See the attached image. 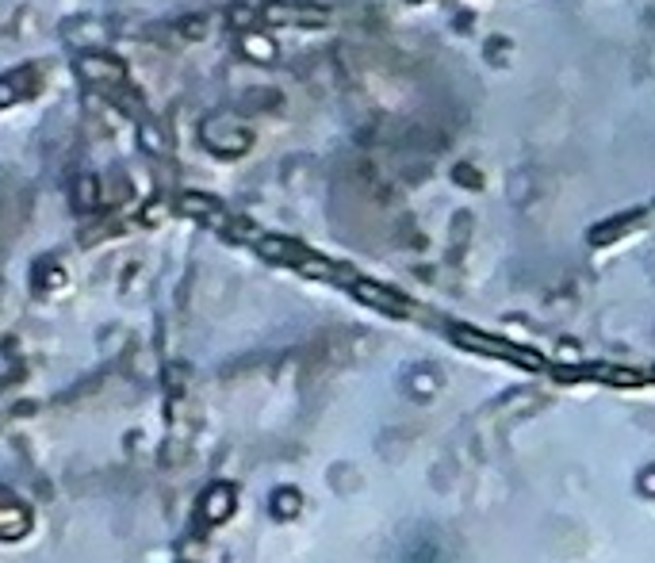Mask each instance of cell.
<instances>
[{"label": "cell", "mask_w": 655, "mask_h": 563, "mask_svg": "<svg viewBox=\"0 0 655 563\" xmlns=\"http://www.w3.org/2000/svg\"><path fill=\"white\" fill-rule=\"evenodd\" d=\"M257 249H261V257L280 261V265H291V268H299L303 261H307V253H311V249H303L299 241L273 238V234H257Z\"/></svg>", "instance_id": "4"}, {"label": "cell", "mask_w": 655, "mask_h": 563, "mask_svg": "<svg viewBox=\"0 0 655 563\" xmlns=\"http://www.w3.org/2000/svg\"><path fill=\"white\" fill-rule=\"evenodd\" d=\"M261 16L268 24H326L330 12L326 8H307V4H268Z\"/></svg>", "instance_id": "5"}, {"label": "cell", "mask_w": 655, "mask_h": 563, "mask_svg": "<svg viewBox=\"0 0 655 563\" xmlns=\"http://www.w3.org/2000/svg\"><path fill=\"white\" fill-rule=\"evenodd\" d=\"M452 338H456L460 345L479 349V353H487V356H506V360H514V364L540 368V356H537V353H529V349H522V345H506V341H495V338H487V333L468 330V326H456V330H452Z\"/></svg>", "instance_id": "1"}, {"label": "cell", "mask_w": 655, "mask_h": 563, "mask_svg": "<svg viewBox=\"0 0 655 563\" xmlns=\"http://www.w3.org/2000/svg\"><path fill=\"white\" fill-rule=\"evenodd\" d=\"M353 295L360 303L376 306V311H391V315H403L407 311V299L398 295V291L383 288V284H372V280H353Z\"/></svg>", "instance_id": "3"}, {"label": "cell", "mask_w": 655, "mask_h": 563, "mask_svg": "<svg viewBox=\"0 0 655 563\" xmlns=\"http://www.w3.org/2000/svg\"><path fill=\"white\" fill-rule=\"evenodd\" d=\"M230 19H234L238 27H241V24L249 27V24H253V12H249V8H234V12H230Z\"/></svg>", "instance_id": "8"}, {"label": "cell", "mask_w": 655, "mask_h": 563, "mask_svg": "<svg viewBox=\"0 0 655 563\" xmlns=\"http://www.w3.org/2000/svg\"><path fill=\"white\" fill-rule=\"evenodd\" d=\"M84 73L96 77V81H100V77H108V81H119V77H123V69H119L116 62H108V58H89V62H84Z\"/></svg>", "instance_id": "6"}, {"label": "cell", "mask_w": 655, "mask_h": 563, "mask_svg": "<svg viewBox=\"0 0 655 563\" xmlns=\"http://www.w3.org/2000/svg\"><path fill=\"white\" fill-rule=\"evenodd\" d=\"M176 207L184 211V215H192V219H199V223H211V226H230V215L223 211V203L219 199H211V196H203V192H184L181 199H176Z\"/></svg>", "instance_id": "2"}, {"label": "cell", "mask_w": 655, "mask_h": 563, "mask_svg": "<svg viewBox=\"0 0 655 563\" xmlns=\"http://www.w3.org/2000/svg\"><path fill=\"white\" fill-rule=\"evenodd\" d=\"M632 223H636V215H621L617 223H609V226H602V230H594V234H590V241H609V238H617L621 230H629Z\"/></svg>", "instance_id": "7"}]
</instances>
